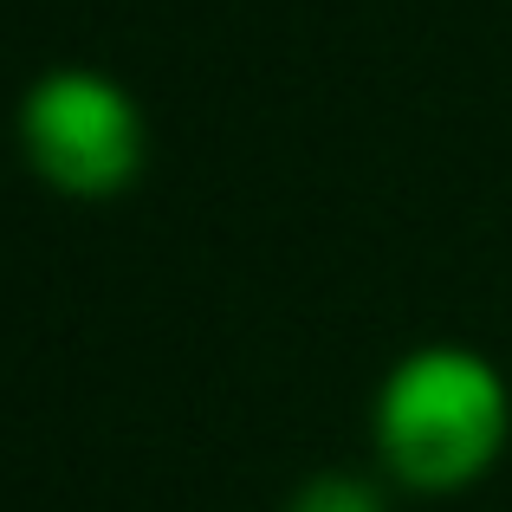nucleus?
I'll use <instances>...</instances> for the list:
<instances>
[{
    "label": "nucleus",
    "instance_id": "1",
    "mask_svg": "<svg viewBox=\"0 0 512 512\" xmlns=\"http://www.w3.org/2000/svg\"><path fill=\"white\" fill-rule=\"evenodd\" d=\"M376 467L396 487L448 500L500 467L512 441V383L474 344H415L383 370L370 402Z\"/></svg>",
    "mask_w": 512,
    "mask_h": 512
},
{
    "label": "nucleus",
    "instance_id": "2",
    "mask_svg": "<svg viewBox=\"0 0 512 512\" xmlns=\"http://www.w3.org/2000/svg\"><path fill=\"white\" fill-rule=\"evenodd\" d=\"M26 169L65 201H117L150 163V117L124 78L98 65H52L13 111Z\"/></svg>",
    "mask_w": 512,
    "mask_h": 512
},
{
    "label": "nucleus",
    "instance_id": "3",
    "mask_svg": "<svg viewBox=\"0 0 512 512\" xmlns=\"http://www.w3.org/2000/svg\"><path fill=\"white\" fill-rule=\"evenodd\" d=\"M286 512H389V493L376 480L350 474V467H325V474L299 480V493L286 500Z\"/></svg>",
    "mask_w": 512,
    "mask_h": 512
}]
</instances>
